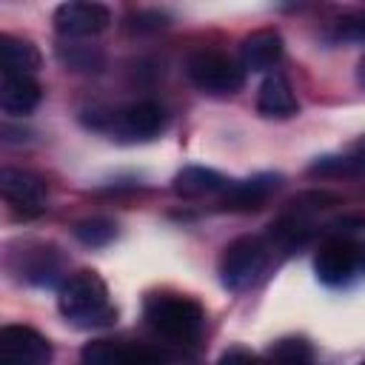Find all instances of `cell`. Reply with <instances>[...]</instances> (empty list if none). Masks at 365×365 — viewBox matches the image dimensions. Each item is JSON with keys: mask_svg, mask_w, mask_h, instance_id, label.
I'll return each mask as SVG.
<instances>
[{"mask_svg": "<svg viewBox=\"0 0 365 365\" xmlns=\"http://www.w3.org/2000/svg\"><path fill=\"white\" fill-rule=\"evenodd\" d=\"M60 314L80 328H100L117 319V308L108 299V288L97 271H77L63 279L57 291Z\"/></svg>", "mask_w": 365, "mask_h": 365, "instance_id": "cell-1", "label": "cell"}, {"mask_svg": "<svg viewBox=\"0 0 365 365\" xmlns=\"http://www.w3.org/2000/svg\"><path fill=\"white\" fill-rule=\"evenodd\" d=\"M143 317L154 334H160L168 342L191 345L200 339L205 328V311L197 299L182 297V294H151L143 305Z\"/></svg>", "mask_w": 365, "mask_h": 365, "instance_id": "cell-2", "label": "cell"}, {"mask_svg": "<svg viewBox=\"0 0 365 365\" xmlns=\"http://www.w3.org/2000/svg\"><path fill=\"white\" fill-rule=\"evenodd\" d=\"M268 259H271V242L254 234L237 237L225 245L220 257V279L228 291H245L265 274Z\"/></svg>", "mask_w": 365, "mask_h": 365, "instance_id": "cell-3", "label": "cell"}, {"mask_svg": "<svg viewBox=\"0 0 365 365\" xmlns=\"http://www.w3.org/2000/svg\"><path fill=\"white\" fill-rule=\"evenodd\" d=\"M185 74L205 94H234L245 83V68L231 57H225L222 51H211V48L194 51L185 63Z\"/></svg>", "mask_w": 365, "mask_h": 365, "instance_id": "cell-4", "label": "cell"}, {"mask_svg": "<svg viewBox=\"0 0 365 365\" xmlns=\"http://www.w3.org/2000/svg\"><path fill=\"white\" fill-rule=\"evenodd\" d=\"M317 279L325 285H345L359 271V245L348 234L328 237L314 257Z\"/></svg>", "mask_w": 365, "mask_h": 365, "instance_id": "cell-5", "label": "cell"}, {"mask_svg": "<svg viewBox=\"0 0 365 365\" xmlns=\"http://www.w3.org/2000/svg\"><path fill=\"white\" fill-rule=\"evenodd\" d=\"M51 342L29 325L0 328V365H48Z\"/></svg>", "mask_w": 365, "mask_h": 365, "instance_id": "cell-6", "label": "cell"}, {"mask_svg": "<svg viewBox=\"0 0 365 365\" xmlns=\"http://www.w3.org/2000/svg\"><path fill=\"white\" fill-rule=\"evenodd\" d=\"M111 26V11L103 3H83V0H68L54 9V29L57 34L68 40H83V37H97Z\"/></svg>", "mask_w": 365, "mask_h": 365, "instance_id": "cell-7", "label": "cell"}, {"mask_svg": "<svg viewBox=\"0 0 365 365\" xmlns=\"http://www.w3.org/2000/svg\"><path fill=\"white\" fill-rule=\"evenodd\" d=\"M0 191L3 200L23 217H37L46 211L48 185L43 177L23 171V168H3L0 171Z\"/></svg>", "mask_w": 365, "mask_h": 365, "instance_id": "cell-8", "label": "cell"}, {"mask_svg": "<svg viewBox=\"0 0 365 365\" xmlns=\"http://www.w3.org/2000/svg\"><path fill=\"white\" fill-rule=\"evenodd\" d=\"M83 365H163L165 354L137 345V342H123V339H91L80 351Z\"/></svg>", "mask_w": 365, "mask_h": 365, "instance_id": "cell-9", "label": "cell"}, {"mask_svg": "<svg viewBox=\"0 0 365 365\" xmlns=\"http://www.w3.org/2000/svg\"><path fill=\"white\" fill-rule=\"evenodd\" d=\"M108 120H111V125H114V131L120 134V137H125V140H154L163 128H165V123H168V114H165V108L160 106V103H154V100H140V103H131V106H125L123 111H117V114H108Z\"/></svg>", "mask_w": 365, "mask_h": 365, "instance_id": "cell-10", "label": "cell"}, {"mask_svg": "<svg viewBox=\"0 0 365 365\" xmlns=\"http://www.w3.org/2000/svg\"><path fill=\"white\" fill-rule=\"evenodd\" d=\"M279 60H282V37L274 29H257L240 46V66L245 71H268Z\"/></svg>", "mask_w": 365, "mask_h": 365, "instance_id": "cell-11", "label": "cell"}, {"mask_svg": "<svg viewBox=\"0 0 365 365\" xmlns=\"http://www.w3.org/2000/svg\"><path fill=\"white\" fill-rule=\"evenodd\" d=\"M257 111L262 117H271V120H288L299 111V103H297V94L288 83L285 74L279 71H271L262 86H259V94H257Z\"/></svg>", "mask_w": 365, "mask_h": 365, "instance_id": "cell-12", "label": "cell"}, {"mask_svg": "<svg viewBox=\"0 0 365 365\" xmlns=\"http://www.w3.org/2000/svg\"><path fill=\"white\" fill-rule=\"evenodd\" d=\"M40 83L34 77H14L3 74L0 80V108L9 117H26L40 106Z\"/></svg>", "mask_w": 365, "mask_h": 365, "instance_id": "cell-13", "label": "cell"}, {"mask_svg": "<svg viewBox=\"0 0 365 365\" xmlns=\"http://www.w3.org/2000/svg\"><path fill=\"white\" fill-rule=\"evenodd\" d=\"M0 68H3V74L34 77V71L40 68L37 46L23 37H14V34H0Z\"/></svg>", "mask_w": 365, "mask_h": 365, "instance_id": "cell-14", "label": "cell"}, {"mask_svg": "<svg viewBox=\"0 0 365 365\" xmlns=\"http://www.w3.org/2000/svg\"><path fill=\"white\" fill-rule=\"evenodd\" d=\"M277 185H279V177H277V174H257V177H251V180H242V182L228 185L222 205H225V208H234V211L259 208Z\"/></svg>", "mask_w": 365, "mask_h": 365, "instance_id": "cell-15", "label": "cell"}, {"mask_svg": "<svg viewBox=\"0 0 365 365\" xmlns=\"http://www.w3.org/2000/svg\"><path fill=\"white\" fill-rule=\"evenodd\" d=\"M228 180L205 165H188L174 177V191L180 197H202V194H217V191H228Z\"/></svg>", "mask_w": 365, "mask_h": 365, "instance_id": "cell-16", "label": "cell"}, {"mask_svg": "<svg viewBox=\"0 0 365 365\" xmlns=\"http://www.w3.org/2000/svg\"><path fill=\"white\" fill-rule=\"evenodd\" d=\"M20 271L34 285H54L60 279V257L54 254V248L40 245L26 254V265Z\"/></svg>", "mask_w": 365, "mask_h": 365, "instance_id": "cell-17", "label": "cell"}, {"mask_svg": "<svg viewBox=\"0 0 365 365\" xmlns=\"http://www.w3.org/2000/svg\"><path fill=\"white\" fill-rule=\"evenodd\" d=\"M314 348L302 336H282L265 351V365H311Z\"/></svg>", "mask_w": 365, "mask_h": 365, "instance_id": "cell-18", "label": "cell"}, {"mask_svg": "<svg viewBox=\"0 0 365 365\" xmlns=\"http://www.w3.org/2000/svg\"><path fill=\"white\" fill-rule=\"evenodd\" d=\"M114 234H117V225H114L111 220H103V217L83 220V222L74 225V237H77L80 242H86V245H94V248L111 242Z\"/></svg>", "mask_w": 365, "mask_h": 365, "instance_id": "cell-19", "label": "cell"}, {"mask_svg": "<svg viewBox=\"0 0 365 365\" xmlns=\"http://www.w3.org/2000/svg\"><path fill=\"white\" fill-rule=\"evenodd\" d=\"M308 174H319V177H336V174H362V165L348 154V157H319L317 163H311Z\"/></svg>", "mask_w": 365, "mask_h": 365, "instance_id": "cell-20", "label": "cell"}, {"mask_svg": "<svg viewBox=\"0 0 365 365\" xmlns=\"http://www.w3.org/2000/svg\"><path fill=\"white\" fill-rule=\"evenodd\" d=\"M217 365H259V359L248 348H228Z\"/></svg>", "mask_w": 365, "mask_h": 365, "instance_id": "cell-21", "label": "cell"}, {"mask_svg": "<svg viewBox=\"0 0 365 365\" xmlns=\"http://www.w3.org/2000/svg\"><path fill=\"white\" fill-rule=\"evenodd\" d=\"M351 157H354V160L362 165V171H365V137H362V140H356V145H354Z\"/></svg>", "mask_w": 365, "mask_h": 365, "instance_id": "cell-22", "label": "cell"}, {"mask_svg": "<svg viewBox=\"0 0 365 365\" xmlns=\"http://www.w3.org/2000/svg\"><path fill=\"white\" fill-rule=\"evenodd\" d=\"M356 80H359V86H365V54L359 57V66H356Z\"/></svg>", "mask_w": 365, "mask_h": 365, "instance_id": "cell-23", "label": "cell"}, {"mask_svg": "<svg viewBox=\"0 0 365 365\" xmlns=\"http://www.w3.org/2000/svg\"><path fill=\"white\" fill-rule=\"evenodd\" d=\"M359 268H362V271H365V245H362V248H359Z\"/></svg>", "mask_w": 365, "mask_h": 365, "instance_id": "cell-24", "label": "cell"}, {"mask_svg": "<svg viewBox=\"0 0 365 365\" xmlns=\"http://www.w3.org/2000/svg\"><path fill=\"white\" fill-rule=\"evenodd\" d=\"M362 365H365V362H362Z\"/></svg>", "mask_w": 365, "mask_h": 365, "instance_id": "cell-25", "label": "cell"}]
</instances>
